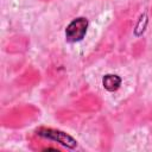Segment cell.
<instances>
[{"instance_id":"cell-1","label":"cell","mask_w":152,"mask_h":152,"mask_svg":"<svg viewBox=\"0 0 152 152\" xmlns=\"http://www.w3.org/2000/svg\"><path fill=\"white\" fill-rule=\"evenodd\" d=\"M37 135L49 139V140H53L59 142L61 145L65 146L66 148H75L77 146V141L76 139H74L70 134L59 131V129H55V128H46V127H40L36 131Z\"/></svg>"},{"instance_id":"cell-4","label":"cell","mask_w":152,"mask_h":152,"mask_svg":"<svg viewBox=\"0 0 152 152\" xmlns=\"http://www.w3.org/2000/svg\"><path fill=\"white\" fill-rule=\"evenodd\" d=\"M147 23H148L147 14H146V13L141 14L140 18H139V20H138V24L135 25V28H134V36H137V37L141 36V34L144 33L146 26H147Z\"/></svg>"},{"instance_id":"cell-2","label":"cell","mask_w":152,"mask_h":152,"mask_svg":"<svg viewBox=\"0 0 152 152\" xmlns=\"http://www.w3.org/2000/svg\"><path fill=\"white\" fill-rule=\"evenodd\" d=\"M88 28V20L83 17H78L74 19L65 28V39L69 43H77L81 42Z\"/></svg>"},{"instance_id":"cell-3","label":"cell","mask_w":152,"mask_h":152,"mask_svg":"<svg viewBox=\"0 0 152 152\" xmlns=\"http://www.w3.org/2000/svg\"><path fill=\"white\" fill-rule=\"evenodd\" d=\"M102 86L108 91H115L121 86V77L115 74H107L102 78Z\"/></svg>"}]
</instances>
